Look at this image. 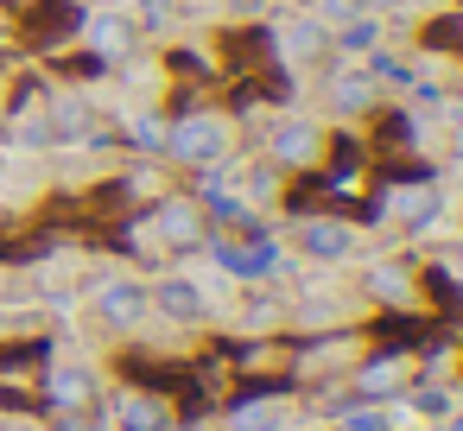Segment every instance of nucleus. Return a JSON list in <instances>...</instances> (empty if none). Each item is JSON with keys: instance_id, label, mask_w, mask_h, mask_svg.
<instances>
[{"instance_id": "nucleus-1", "label": "nucleus", "mask_w": 463, "mask_h": 431, "mask_svg": "<svg viewBox=\"0 0 463 431\" xmlns=\"http://www.w3.org/2000/svg\"><path fill=\"white\" fill-rule=\"evenodd\" d=\"M216 146H222V127H216V121H191V127H178V153H184V159H210Z\"/></svg>"}]
</instances>
